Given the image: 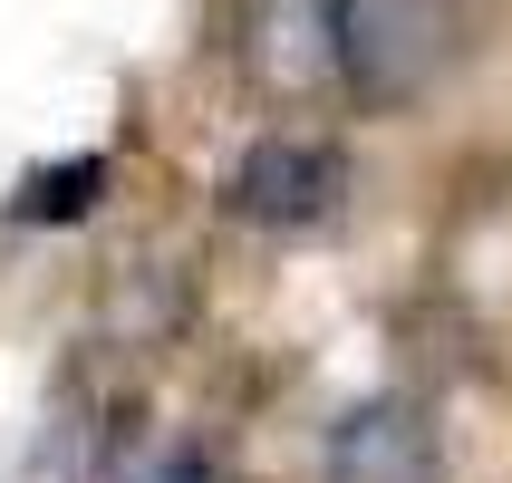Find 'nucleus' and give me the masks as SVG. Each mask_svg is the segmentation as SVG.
<instances>
[{
	"instance_id": "3",
	"label": "nucleus",
	"mask_w": 512,
	"mask_h": 483,
	"mask_svg": "<svg viewBox=\"0 0 512 483\" xmlns=\"http://www.w3.org/2000/svg\"><path fill=\"white\" fill-rule=\"evenodd\" d=\"M242 58L271 87H329L339 78V0H242Z\"/></svg>"
},
{
	"instance_id": "5",
	"label": "nucleus",
	"mask_w": 512,
	"mask_h": 483,
	"mask_svg": "<svg viewBox=\"0 0 512 483\" xmlns=\"http://www.w3.org/2000/svg\"><path fill=\"white\" fill-rule=\"evenodd\" d=\"M97 184H107V165H97V155L39 174V184L20 194V223H68V213H87V203H97Z\"/></svg>"
},
{
	"instance_id": "6",
	"label": "nucleus",
	"mask_w": 512,
	"mask_h": 483,
	"mask_svg": "<svg viewBox=\"0 0 512 483\" xmlns=\"http://www.w3.org/2000/svg\"><path fill=\"white\" fill-rule=\"evenodd\" d=\"M126 483H223V474H213V464H203L194 445H165V455H145Z\"/></svg>"
},
{
	"instance_id": "1",
	"label": "nucleus",
	"mask_w": 512,
	"mask_h": 483,
	"mask_svg": "<svg viewBox=\"0 0 512 483\" xmlns=\"http://www.w3.org/2000/svg\"><path fill=\"white\" fill-rule=\"evenodd\" d=\"M348 203V155L319 136H261L242 165H232V213L271 232H310Z\"/></svg>"
},
{
	"instance_id": "2",
	"label": "nucleus",
	"mask_w": 512,
	"mask_h": 483,
	"mask_svg": "<svg viewBox=\"0 0 512 483\" xmlns=\"http://www.w3.org/2000/svg\"><path fill=\"white\" fill-rule=\"evenodd\" d=\"M445 58V20L426 0H339V78L358 97H406Z\"/></svg>"
},
{
	"instance_id": "4",
	"label": "nucleus",
	"mask_w": 512,
	"mask_h": 483,
	"mask_svg": "<svg viewBox=\"0 0 512 483\" xmlns=\"http://www.w3.org/2000/svg\"><path fill=\"white\" fill-rule=\"evenodd\" d=\"M329 474L339 483H416L426 474L416 416H406V406H358V416L339 426V445H329Z\"/></svg>"
}]
</instances>
